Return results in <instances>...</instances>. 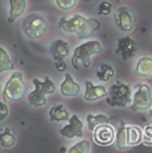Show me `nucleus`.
<instances>
[{"mask_svg": "<svg viewBox=\"0 0 152 153\" xmlns=\"http://www.w3.org/2000/svg\"><path fill=\"white\" fill-rule=\"evenodd\" d=\"M107 104L110 107L115 108H124L132 101V91L128 84H124L121 81H116L111 85L108 95L106 99Z\"/></svg>", "mask_w": 152, "mask_h": 153, "instance_id": "nucleus-4", "label": "nucleus"}, {"mask_svg": "<svg viewBox=\"0 0 152 153\" xmlns=\"http://www.w3.org/2000/svg\"><path fill=\"white\" fill-rule=\"evenodd\" d=\"M103 52V47L98 40H88V42L76 47L72 56V67L75 69H88L91 67V57L93 55H99Z\"/></svg>", "mask_w": 152, "mask_h": 153, "instance_id": "nucleus-2", "label": "nucleus"}, {"mask_svg": "<svg viewBox=\"0 0 152 153\" xmlns=\"http://www.w3.org/2000/svg\"><path fill=\"white\" fill-rule=\"evenodd\" d=\"M25 91H27V85L24 83L23 73L13 72L4 87L3 99H4V101H16V100H20L24 96Z\"/></svg>", "mask_w": 152, "mask_h": 153, "instance_id": "nucleus-6", "label": "nucleus"}, {"mask_svg": "<svg viewBox=\"0 0 152 153\" xmlns=\"http://www.w3.org/2000/svg\"><path fill=\"white\" fill-rule=\"evenodd\" d=\"M13 68V61L11 60V56L3 47H0V73L10 71Z\"/></svg>", "mask_w": 152, "mask_h": 153, "instance_id": "nucleus-23", "label": "nucleus"}, {"mask_svg": "<svg viewBox=\"0 0 152 153\" xmlns=\"http://www.w3.org/2000/svg\"><path fill=\"white\" fill-rule=\"evenodd\" d=\"M23 33L28 39H39L44 36L48 29V23L45 17L40 13H30L22 23Z\"/></svg>", "mask_w": 152, "mask_h": 153, "instance_id": "nucleus-5", "label": "nucleus"}, {"mask_svg": "<svg viewBox=\"0 0 152 153\" xmlns=\"http://www.w3.org/2000/svg\"><path fill=\"white\" fill-rule=\"evenodd\" d=\"M116 24L120 31L131 32L135 27V16L127 7H120L116 13Z\"/></svg>", "mask_w": 152, "mask_h": 153, "instance_id": "nucleus-11", "label": "nucleus"}, {"mask_svg": "<svg viewBox=\"0 0 152 153\" xmlns=\"http://www.w3.org/2000/svg\"><path fill=\"white\" fill-rule=\"evenodd\" d=\"M16 144V134L11 128H4L0 131V145L3 148H12Z\"/></svg>", "mask_w": 152, "mask_h": 153, "instance_id": "nucleus-18", "label": "nucleus"}, {"mask_svg": "<svg viewBox=\"0 0 152 153\" xmlns=\"http://www.w3.org/2000/svg\"><path fill=\"white\" fill-rule=\"evenodd\" d=\"M7 1H8V7H10L8 23H13L17 17H20L25 12L27 1L25 0H7Z\"/></svg>", "mask_w": 152, "mask_h": 153, "instance_id": "nucleus-15", "label": "nucleus"}, {"mask_svg": "<svg viewBox=\"0 0 152 153\" xmlns=\"http://www.w3.org/2000/svg\"><path fill=\"white\" fill-rule=\"evenodd\" d=\"M135 72H136V75H139V76L152 79V57L144 56V57L140 59L136 64Z\"/></svg>", "mask_w": 152, "mask_h": 153, "instance_id": "nucleus-16", "label": "nucleus"}, {"mask_svg": "<svg viewBox=\"0 0 152 153\" xmlns=\"http://www.w3.org/2000/svg\"><path fill=\"white\" fill-rule=\"evenodd\" d=\"M87 124H88V129L93 132L99 125L103 124H110V117H107L106 114H87Z\"/></svg>", "mask_w": 152, "mask_h": 153, "instance_id": "nucleus-20", "label": "nucleus"}, {"mask_svg": "<svg viewBox=\"0 0 152 153\" xmlns=\"http://www.w3.org/2000/svg\"><path fill=\"white\" fill-rule=\"evenodd\" d=\"M69 44L64 40H55L52 42L51 47H49V53H51V57L54 59L55 61H60V60H64L67 56L69 55Z\"/></svg>", "mask_w": 152, "mask_h": 153, "instance_id": "nucleus-13", "label": "nucleus"}, {"mask_svg": "<svg viewBox=\"0 0 152 153\" xmlns=\"http://www.w3.org/2000/svg\"><path fill=\"white\" fill-rule=\"evenodd\" d=\"M71 114L69 112L64 108V105H54V107L49 109V120L54 123H61V121H67L69 120Z\"/></svg>", "mask_w": 152, "mask_h": 153, "instance_id": "nucleus-17", "label": "nucleus"}, {"mask_svg": "<svg viewBox=\"0 0 152 153\" xmlns=\"http://www.w3.org/2000/svg\"><path fill=\"white\" fill-rule=\"evenodd\" d=\"M152 107V92L148 84H137L133 93L132 105L131 111L133 112H143Z\"/></svg>", "mask_w": 152, "mask_h": 153, "instance_id": "nucleus-7", "label": "nucleus"}, {"mask_svg": "<svg viewBox=\"0 0 152 153\" xmlns=\"http://www.w3.org/2000/svg\"><path fill=\"white\" fill-rule=\"evenodd\" d=\"M60 92L66 97H75L80 93V85L76 83L69 73H66L63 83L60 85Z\"/></svg>", "mask_w": 152, "mask_h": 153, "instance_id": "nucleus-14", "label": "nucleus"}, {"mask_svg": "<svg viewBox=\"0 0 152 153\" xmlns=\"http://www.w3.org/2000/svg\"><path fill=\"white\" fill-rule=\"evenodd\" d=\"M60 134L66 139H74V137L83 136V123L76 114H72L68 120V124L60 129Z\"/></svg>", "mask_w": 152, "mask_h": 153, "instance_id": "nucleus-10", "label": "nucleus"}, {"mask_svg": "<svg viewBox=\"0 0 152 153\" xmlns=\"http://www.w3.org/2000/svg\"><path fill=\"white\" fill-rule=\"evenodd\" d=\"M32 83L35 85V91L28 95V102L35 108L44 107L47 104V96L55 93V91H56L55 83L49 77H44L43 81L39 79H34Z\"/></svg>", "mask_w": 152, "mask_h": 153, "instance_id": "nucleus-3", "label": "nucleus"}, {"mask_svg": "<svg viewBox=\"0 0 152 153\" xmlns=\"http://www.w3.org/2000/svg\"><path fill=\"white\" fill-rule=\"evenodd\" d=\"M143 143L152 145V125H148L143 131Z\"/></svg>", "mask_w": 152, "mask_h": 153, "instance_id": "nucleus-27", "label": "nucleus"}, {"mask_svg": "<svg viewBox=\"0 0 152 153\" xmlns=\"http://www.w3.org/2000/svg\"><path fill=\"white\" fill-rule=\"evenodd\" d=\"M92 133H93V140L99 145H110V144L113 143V140L116 137L115 129L110 124L99 125Z\"/></svg>", "mask_w": 152, "mask_h": 153, "instance_id": "nucleus-9", "label": "nucleus"}, {"mask_svg": "<svg viewBox=\"0 0 152 153\" xmlns=\"http://www.w3.org/2000/svg\"><path fill=\"white\" fill-rule=\"evenodd\" d=\"M118 55L121 56L123 61H127L132 59L137 52V44L131 36H124L118 40V47H116Z\"/></svg>", "mask_w": 152, "mask_h": 153, "instance_id": "nucleus-8", "label": "nucleus"}, {"mask_svg": "<svg viewBox=\"0 0 152 153\" xmlns=\"http://www.w3.org/2000/svg\"><path fill=\"white\" fill-rule=\"evenodd\" d=\"M55 3H56V5L60 8V10L68 11V10L75 8L77 0H55Z\"/></svg>", "mask_w": 152, "mask_h": 153, "instance_id": "nucleus-25", "label": "nucleus"}, {"mask_svg": "<svg viewBox=\"0 0 152 153\" xmlns=\"http://www.w3.org/2000/svg\"><path fill=\"white\" fill-rule=\"evenodd\" d=\"M108 95L107 88L104 85H95L92 81H86V93H84V100L86 101H96Z\"/></svg>", "mask_w": 152, "mask_h": 153, "instance_id": "nucleus-12", "label": "nucleus"}, {"mask_svg": "<svg viewBox=\"0 0 152 153\" xmlns=\"http://www.w3.org/2000/svg\"><path fill=\"white\" fill-rule=\"evenodd\" d=\"M59 28L67 33H75L79 39H88L99 28L100 22L96 19H88L81 15H74L71 17H60L57 23Z\"/></svg>", "mask_w": 152, "mask_h": 153, "instance_id": "nucleus-1", "label": "nucleus"}, {"mask_svg": "<svg viewBox=\"0 0 152 153\" xmlns=\"http://www.w3.org/2000/svg\"><path fill=\"white\" fill-rule=\"evenodd\" d=\"M111 11H112V5H111L110 1L100 3V4H99V7H98V13L101 15V16H107V15H110Z\"/></svg>", "mask_w": 152, "mask_h": 153, "instance_id": "nucleus-26", "label": "nucleus"}, {"mask_svg": "<svg viewBox=\"0 0 152 153\" xmlns=\"http://www.w3.org/2000/svg\"><path fill=\"white\" fill-rule=\"evenodd\" d=\"M150 116L152 117V109H151V112H150Z\"/></svg>", "mask_w": 152, "mask_h": 153, "instance_id": "nucleus-30", "label": "nucleus"}, {"mask_svg": "<svg viewBox=\"0 0 152 153\" xmlns=\"http://www.w3.org/2000/svg\"><path fill=\"white\" fill-rule=\"evenodd\" d=\"M10 114V108L4 101H0V121H4Z\"/></svg>", "mask_w": 152, "mask_h": 153, "instance_id": "nucleus-28", "label": "nucleus"}, {"mask_svg": "<svg viewBox=\"0 0 152 153\" xmlns=\"http://www.w3.org/2000/svg\"><path fill=\"white\" fill-rule=\"evenodd\" d=\"M116 146L119 149H128L130 148V143H128V134H127V125L124 123H121L119 126L118 132H116Z\"/></svg>", "mask_w": 152, "mask_h": 153, "instance_id": "nucleus-19", "label": "nucleus"}, {"mask_svg": "<svg viewBox=\"0 0 152 153\" xmlns=\"http://www.w3.org/2000/svg\"><path fill=\"white\" fill-rule=\"evenodd\" d=\"M96 76L100 81H108L115 76V69L111 64H107V63H103L100 67L96 71Z\"/></svg>", "mask_w": 152, "mask_h": 153, "instance_id": "nucleus-22", "label": "nucleus"}, {"mask_svg": "<svg viewBox=\"0 0 152 153\" xmlns=\"http://www.w3.org/2000/svg\"><path fill=\"white\" fill-rule=\"evenodd\" d=\"M89 152H91V144H89V141L81 140L79 143H76L74 146H71L67 153H89Z\"/></svg>", "mask_w": 152, "mask_h": 153, "instance_id": "nucleus-24", "label": "nucleus"}, {"mask_svg": "<svg viewBox=\"0 0 152 153\" xmlns=\"http://www.w3.org/2000/svg\"><path fill=\"white\" fill-rule=\"evenodd\" d=\"M55 68H56L57 71H60V72H63V71H66L67 65H66V63H64L63 60H60V61H55Z\"/></svg>", "mask_w": 152, "mask_h": 153, "instance_id": "nucleus-29", "label": "nucleus"}, {"mask_svg": "<svg viewBox=\"0 0 152 153\" xmlns=\"http://www.w3.org/2000/svg\"><path fill=\"white\" fill-rule=\"evenodd\" d=\"M127 134H128V143L131 146L137 145L143 141V131L136 125H127Z\"/></svg>", "mask_w": 152, "mask_h": 153, "instance_id": "nucleus-21", "label": "nucleus"}]
</instances>
